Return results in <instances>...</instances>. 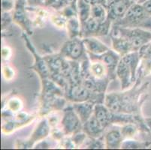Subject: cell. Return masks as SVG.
<instances>
[{
    "instance_id": "cell-2",
    "label": "cell",
    "mask_w": 151,
    "mask_h": 150,
    "mask_svg": "<svg viewBox=\"0 0 151 150\" xmlns=\"http://www.w3.org/2000/svg\"><path fill=\"white\" fill-rule=\"evenodd\" d=\"M109 35H119L130 41L134 51L151 42V31L140 28H123L112 24Z\"/></svg>"
},
{
    "instance_id": "cell-37",
    "label": "cell",
    "mask_w": 151,
    "mask_h": 150,
    "mask_svg": "<svg viewBox=\"0 0 151 150\" xmlns=\"http://www.w3.org/2000/svg\"><path fill=\"white\" fill-rule=\"evenodd\" d=\"M142 5L145 8V10H146V11L150 15H151V0H147L146 2H143Z\"/></svg>"
},
{
    "instance_id": "cell-33",
    "label": "cell",
    "mask_w": 151,
    "mask_h": 150,
    "mask_svg": "<svg viewBox=\"0 0 151 150\" xmlns=\"http://www.w3.org/2000/svg\"><path fill=\"white\" fill-rule=\"evenodd\" d=\"M2 58L3 60H10L11 56H12V50L9 47H3L2 48Z\"/></svg>"
},
{
    "instance_id": "cell-8",
    "label": "cell",
    "mask_w": 151,
    "mask_h": 150,
    "mask_svg": "<svg viewBox=\"0 0 151 150\" xmlns=\"http://www.w3.org/2000/svg\"><path fill=\"white\" fill-rule=\"evenodd\" d=\"M87 55L90 60H99L106 65L110 80H114L116 78V67L122 58L119 53L114 51L113 49H109L108 51L101 55H92L88 53Z\"/></svg>"
},
{
    "instance_id": "cell-15",
    "label": "cell",
    "mask_w": 151,
    "mask_h": 150,
    "mask_svg": "<svg viewBox=\"0 0 151 150\" xmlns=\"http://www.w3.org/2000/svg\"><path fill=\"white\" fill-rule=\"evenodd\" d=\"M93 115L99 121L100 123L101 124V126L105 128H106L110 124L114 122V113L111 112L105 106V104H96Z\"/></svg>"
},
{
    "instance_id": "cell-12",
    "label": "cell",
    "mask_w": 151,
    "mask_h": 150,
    "mask_svg": "<svg viewBox=\"0 0 151 150\" xmlns=\"http://www.w3.org/2000/svg\"><path fill=\"white\" fill-rule=\"evenodd\" d=\"M116 76L120 80L121 89L123 91L129 88L133 83L131 70L122 59L116 67Z\"/></svg>"
},
{
    "instance_id": "cell-29",
    "label": "cell",
    "mask_w": 151,
    "mask_h": 150,
    "mask_svg": "<svg viewBox=\"0 0 151 150\" xmlns=\"http://www.w3.org/2000/svg\"><path fill=\"white\" fill-rule=\"evenodd\" d=\"M2 73L3 78L7 81L12 80L14 79V69L12 67H10L8 65H2Z\"/></svg>"
},
{
    "instance_id": "cell-20",
    "label": "cell",
    "mask_w": 151,
    "mask_h": 150,
    "mask_svg": "<svg viewBox=\"0 0 151 150\" xmlns=\"http://www.w3.org/2000/svg\"><path fill=\"white\" fill-rule=\"evenodd\" d=\"M89 71H90V76L96 79L102 80L105 78H109L106 65L99 60H90Z\"/></svg>"
},
{
    "instance_id": "cell-11",
    "label": "cell",
    "mask_w": 151,
    "mask_h": 150,
    "mask_svg": "<svg viewBox=\"0 0 151 150\" xmlns=\"http://www.w3.org/2000/svg\"><path fill=\"white\" fill-rule=\"evenodd\" d=\"M105 129L94 115L92 116L82 126V130L86 133V135L90 137V138H99L102 137Z\"/></svg>"
},
{
    "instance_id": "cell-25",
    "label": "cell",
    "mask_w": 151,
    "mask_h": 150,
    "mask_svg": "<svg viewBox=\"0 0 151 150\" xmlns=\"http://www.w3.org/2000/svg\"><path fill=\"white\" fill-rule=\"evenodd\" d=\"M7 107L9 111H12L13 113H19L23 108V102L18 98H12L9 99L7 102Z\"/></svg>"
},
{
    "instance_id": "cell-7",
    "label": "cell",
    "mask_w": 151,
    "mask_h": 150,
    "mask_svg": "<svg viewBox=\"0 0 151 150\" xmlns=\"http://www.w3.org/2000/svg\"><path fill=\"white\" fill-rule=\"evenodd\" d=\"M27 0H16L13 11V21L23 29L27 35L32 34V23L27 14Z\"/></svg>"
},
{
    "instance_id": "cell-32",
    "label": "cell",
    "mask_w": 151,
    "mask_h": 150,
    "mask_svg": "<svg viewBox=\"0 0 151 150\" xmlns=\"http://www.w3.org/2000/svg\"><path fill=\"white\" fill-rule=\"evenodd\" d=\"M27 5L32 8L45 7V0H27Z\"/></svg>"
},
{
    "instance_id": "cell-39",
    "label": "cell",
    "mask_w": 151,
    "mask_h": 150,
    "mask_svg": "<svg viewBox=\"0 0 151 150\" xmlns=\"http://www.w3.org/2000/svg\"><path fill=\"white\" fill-rule=\"evenodd\" d=\"M146 1H147V0H138L137 2H138V3H140V4H142L143 2H146Z\"/></svg>"
},
{
    "instance_id": "cell-17",
    "label": "cell",
    "mask_w": 151,
    "mask_h": 150,
    "mask_svg": "<svg viewBox=\"0 0 151 150\" xmlns=\"http://www.w3.org/2000/svg\"><path fill=\"white\" fill-rule=\"evenodd\" d=\"M105 147L109 149H116L121 148L123 137L121 131L117 128H112L106 132L104 136Z\"/></svg>"
},
{
    "instance_id": "cell-22",
    "label": "cell",
    "mask_w": 151,
    "mask_h": 150,
    "mask_svg": "<svg viewBox=\"0 0 151 150\" xmlns=\"http://www.w3.org/2000/svg\"><path fill=\"white\" fill-rule=\"evenodd\" d=\"M91 8L92 5L85 2L84 0H78L77 11H78V18L81 24L91 17Z\"/></svg>"
},
{
    "instance_id": "cell-24",
    "label": "cell",
    "mask_w": 151,
    "mask_h": 150,
    "mask_svg": "<svg viewBox=\"0 0 151 150\" xmlns=\"http://www.w3.org/2000/svg\"><path fill=\"white\" fill-rule=\"evenodd\" d=\"M123 138H132L137 133L136 126L132 124V122L126 123L120 129Z\"/></svg>"
},
{
    "instance_id": "cell-35",
    "label": "cell",
    "mask_w": 151,
    "mask_h": 150,
    "mask_svg": "<svg viewBox=\"0 0 151 150\" xmlns=\"http://www.w3.org/2000/svg\"><path fill=\"white\" fill-rule=\"evenodd\" d=\"M84 1L92 6L95 5H104L107 7L106 0H84Z\"/></svg>"
},
{
    "instance_id": "cell-1",
    "label": "cell",
    "mask_w": 151,
    "mask_h": 150,
    "mask_svg": "<svg viewBox=\"0 0 151 150\" xmlns=\"http://www.w3.org/2000/svg\"><path fill=\"white\" fill-rule=\"evenodd\" d=\"M113 24L123 28H140L151 31V15L146 11L142 4L134 2L123 18Z\"/></svg>"
},
{
    "instance_id": "cell-21",
    "label": "cell",
    "mask_w": 151,
    "mask_h": 150,
    "mask_svg": "<svg viewBox=\"0 0 151 150\" xmlns=\"http://www.w3.org/2000/svg\"><path fill=\"white\" fill-rule=\"evenodd\" d=\"M65 28H66L68 38H77V37H81V23L78 16L68 18L67 20Z\"/></svg>"
},
{
    "instance_id": "cell-3",
    "label": "cell",
    "mask_w": 151,
    "mask_h": 150,
    "mask_svg": "<svg viewBox=\"0 0 151 150\" xmlns=\"http://www.w3.org/2000/svg\"><path fill=\"white\" fill-rule=\"evenodd\" d=\"M65 96L72 103L92 101L95 104H104L105 98V93H93L82 83L70 84L65 90Z\"/></svg>"
},
{
    "instance_id": "cell-27",
    "label": "cell",
    "mask_w": 151,
    "mask_h": 150,
    "mask_svg": "<svg viewBox=\"0 0 151 150\" xmlns=\"http://www.w3.org/2000/svg\"><path fill=\"white\" fill-rule=\"evenodd\" d=\"M86 137H87L86 134L82 130L75 132V134L71 135V138L72 140V141L74 142V144H75V146H81L85 142Z\"/></svg>"
},
{
    "instance_id": "cell-14",
    "label": "cell",
    "mask_w": 151,
    "mask_h": 150,
    "mask_svg": "<svg viewBox=\"0 0 151 150\" xmlns=\"http://www.w3.org/2000/svg\"><path fill=\"white\" fill-rule=\"evenodd\" d=\"M112 44V49L121 56L128 54L130 52L134 51L130 41L127 38L119 35H110Z\"/></svg>"
},
{
    "instance_id": "cell-34",
    "label": "cell",
    "mask_w": 151,
    "mask_h": 150,
    "mask_svg": "<svg viewBox=\"0 0 151 150\" xmlns=\"http://www.w3.org/2000/svg\"><path fill=\"white\" fill-rule=\"evenodd\" d=\"M47 121H48L49 125L50 126V127H56V126L58 125V122L59 121H60V117H59L57 114H56V115H51L50 116V117L48 118Z\"/></svg>"
},
{
    "instance_id": "cell-9",
    "label": "cell",
    "mask_w": 151,
    "mask_h": 150,
    "mask_svg": "<svg viewBox=\"0 0 151 150\" xmlns=\"http://www.w3.org/2000/svg\"><path fill=\"white\" fill-rule=\"evenodd\" d=\"M51 127L49 125L47 119H43L39 122V123L36 126L34 129L31 137L27 140L26 142H23L22 144L19 145V148L20 149H29L32 148L35 144L45 140L51 132L50 130Z\"/></svg>"
},
{
    "instance_id": "cell-36",
    "label": "cell",
    "mask_w": 151,
    "mask_h": 150,
    "mask_svg": "<svg viewBox=\"0 0 151 150\" xmlns=\"http://www.w3.org/2000/svg\"><path fill=\"white\" fill-rule=\"evenodd\" d=\"M35 149H49L50 148V144L47 142L46 140H42L39 142L37 143L36 145L34 147Z\"/></svg>"
},
{
    "instance_id": "cell-31",
    "label": "cell",
    "mask_w": 151,
    "mask_h": 150,
    "mask_svg": "<svg viewBox=\"0 0 151 150\" xmlns=\"http://www.w3.org/2000/svg\"><path fill=\"white\" fill-rule=\"evenodd\" d=\"M12 21H13V15L11 12H2V29L6 28Z\"/></svg>"
},
{
    "instance_id": "cell-23",
    "label": "cell",
    "mask_w": 151,
    "mask_h": 150,
    "mask_svg": "<svg viewBox=\"0 0 151 150\" xmlns=\"http://www.w3.org/2000/svg\"><path fill=\"white\" fill-rule=\"evenodd\" d=\"M91 17L103 23L108 19V9L104 5H95L91 8Z\"/></svg>"
},
{
    "instance_id": "cell-19",
    "label": "cell",
    "mask_w": 151,
    "mask_h": 150,
    "mask_svg": "<svg viewBox=\"0 0 151 150\" xmlns=\"http://www.w3.org/2000/svg\"><path fill=\"white\" fill-rule=\"evenodd\" d=\"M122 60L126 62V64L129 66L132 72V82L134 83L136 80V74L138 71V67L140 65L141 57L138 51H132L129 53L128 54L125 55L121 58Z\"/></svg>"
},
{
    "instance_id": "cell-13",
    "label": "cell",
    "mask_w": 151,
    "mask_h": 150,
    "mask_svg": "<svg viewBox=\"0 0 151 150\" xmlns=\"http://www.w3.org/2000/svg\"><path fill=\"white\" fill-rule=\"evenodd\" d=\"M83 41L86 53L88 54L101 55L110 49L106 44L96 37H85L83 38Z\"/></svg>"
},
{
    "instance_id": "cell-38",
    "label": "cell",
    "mask_w": 151,
    "mask_h": 150,
    "mask_svg": "<svg viewBox=\"0 0 151 150\" xmlns=\"http://www.w3.org/2000/svg\"><path fill=\"white\" fill-rule=\"evenodd\" d=\"M59 0H45V7H50L52 8L53 5H55Z\"/></svg>"
},
{
    "instance_id": "cell-4",
    "label": "cell",
    "mask_w": 151,
    "mask_h": 150,
    "mask_svg": "<svg viewBox=\"0 0 151 150\" xmlns=\"http://www.w3.org/2000/svg\"><path fill=\"white\" fill-rule=\"evenodd\" d=\"M60 53L67 60L78 62L87 56L83 38L81 37L68 38L62 46Z\"/></svg>"
},
{
    "instance_id": "cell-6",
    "label": "cell",
    "mask_w": 151,
    "mask_h": 150,
    "mask_svg": "<svg viewBox=\"0 0 151 150\" xmlns=\"http://www.w3.org/2000/svg\"><path fill=\"white\" fill-rule=\"evenodd\" d=\"M22 37L24 39L26 45H27V48L30 50L32 55L34 56V60H35V62L34 65L32 66V69H33L37 74H38V76L40 77L41 80H46L50 78V71L49 69V67L47 64V62L45 60V57H42L38 55V53L36 52V50L32 44L31 43L29 38H28V35L26 32H23Z\"/></svg>"
},
{
    "instance_id": "cell-30",
    "label": "cell",
    "mask_w": 151,
    "mask_h": 150,
    "mask_svg": "<svg viewBox=\"0 0 151 150\" xmlns=\"http://www.w3.org/2000/svg\"><path fill=\"white\" fill-rule=\"evenodd\" d=\"M2 12H12L16 5V0H1Z\"/></svg>"
},
{
    "instance_id": "cell-28",
    "label": "cell",
    "mask_w": 151,
    "mask_h": 150,
    "mask_svg": "<svg viewBox=\"0 0 151 150\" xmlns=\"http://www.w3.org/2000/svg\"><path fill=\"white\" fill-rule=\"evenodd\" d=\"M77 3H78V0H59V2L53 5L52 8L57 11H60L62 8L66 6L77 7Z\"/></svg>"
},
{
    "instance_id": "cell-18",
    "label": "cell",
    "mask_w": 151,
    "mask_h": 150,
    "mask_svg": "<svg viewBox=\"0 0 151 150\" xmlns=\"http://www.w3.org/2000/svg\"><path fill=\"white\" fill-rule=\"evenodd\" d=\"M101 23L90 17L88 20L81 24V37H97L99 36L100 28Z\"/></svg>"
},
{
    "instance_id": "cell-10",
    "label": "cell",
    "mask_w": 151,
    "mask_h": 150,
    "mask_svg": "<svg viewBox=\"0 0 151 150\" xmlns=\"http://www.w3.org/2000/svg\"><path fill=\"white\" fill-rule=\"evenodd\" d=\"M133 3L134 2L132 0H113L107 5L108 19L112 23L120 20L126 15Z\"/></svg>"
},
{
    "instance_id": "cell-26",
    "label": "cell",
    "mask_w": 151,
    "mask_h": 150,
    "mask_svg": "<svg viewBox=\"0 0 151 150\" xmlns=\"http://www.w3.org/2000/svg\"><path fill=\"white\" fill-rule=\"evenodd\" d=\"M50 20H51L52 23L54 24L55 27H59V28H65L68 19L65 16H63L60 12L58 11V13L55 14L51 17Z\"/></svg>"
},
{
    "instance_id": "cell-5",
    "label": "cell",
    "mask_w": 151,
    "mask_h": 150,
    "mask_svg": "<svg viewBox=\"0 0 151 150\" xmlns=\"http://www.w3.org/2000/svg\"><path fill=\"white\" fill-rule=\"evenodd\" d=\"M60 126L65 135H72L75 132L82 130V123L80 117L73 109L72 105L63 110Z\"/></svg>"
},
{
    "instance_id": "cell-16",
    "label": "cell",
    "mask_w": 151,
    "mask_h": 150,
    "mask_svg": "<svg viewBox=\"0 0 151 150\" xmlns=\"http://www.w3.org/2000/svg\"><path fill=\"white\" fill-rule=\"evenodd\" d=\"M96 104L92 101H83V102L73 103L72 107L78 116L80 117L82 123L83 124L93 115Z\"/></svg>"
},
{
    "instance_id": "cell-40",
    "label": "cell",
    "mask_w": 151,
    "mask_h": 150,
    "mask_svg": "<svg viewBox=\"0 0 151 150\" xmlns=\"http://www.w3.org/2000/svg\"><path fill=\"white\" fill-rule=\"evenodd\" d=\"M132 1H134V2H138V0H132Z\"/></svg>"
}]
</instances>
